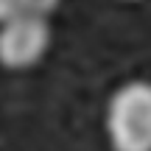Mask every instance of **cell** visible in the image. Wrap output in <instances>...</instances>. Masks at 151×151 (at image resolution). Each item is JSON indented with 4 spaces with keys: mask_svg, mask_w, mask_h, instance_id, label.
I'll use <instances>...</instances> for the list:
<instances>
[{
    "mask_svg": "<svg viewBox=\"0 0 151 151\" xmlns=\"http://www.w3.org/2000/svg\"><path fill=\"white\" fill-rule=\"evenodd\" d=\"M112 151H151V81H126L106 106Z\"/></svg>",
    "mask_w": 151,
    "mask_h": 151,
    "instance_id": "6da1fadb",
    "label": "cell"
},
{
    "mask_svg": "<svg viewBox=\"0 0 151 151\" xmlns=\"http://www.w3.org/2000/svg\"><path fill=\"white\" fill-rule=\"evenodd\" d=\"M50 48V22L39 14H20L0 22V65L6 70H28Z\"/></svg>",
    "mask_w": 151,
    "mask_h": 151,
    "instance_id": "7a4b0ae2",
    "label": "cell"
},
{
    "mask_svg": "<svg viewBox=\"0 0 151 151\" xmlns=\"http://www.w3.org/2000/svg\"><path fill=\"white\" fill-rule=\"evenodd\" d=\"M62 0H0V22L11 20L20 14H39V17H50L59 9Z\"/></svg>",
    "mask_w": 151,
    "mask_h": 151,
    "instance_id": "3957f363",
    "label": "cell"
}]
</instances>
